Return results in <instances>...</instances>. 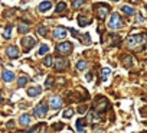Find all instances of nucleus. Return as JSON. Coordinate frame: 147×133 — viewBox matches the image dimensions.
<instances>
[{
    "mask_svg": "<svg viewBox=\"0 0 147 133\" xmlns=\"http://www.w3.org/2000/svg\"><path fill=\"white\" fill-rule=\"evenodd\" d=\"M40 124H42V123H40ZM40 124H38V126H35V127H32V129H28V130H26V133H35V132L39 129V126H40Z\"/></svg>",
    "mask_w": 147,
    "mask_h": 133,
    "instance_id": "35",
    "label": "nucleus"
},
{
    "mask_svg": "<svg viewBox=\"0 0 147 133\" xmlns=\"http://www.w3.org/2000/svg\"><path fill=\"white\" fill-rule=\"evenodd\" d=\"M19 123H20V126H29L32 123V116L30 114H22L19 117Z\"/></svg>",
    "mask_w": 147,
    "mask_h": 133,
    "instance_id": "16",
    "label": "nucleus"
},
{
    "mask_svg": "<svg viewBox=\"0 0 147 133\" xmlns=\"http://www.w3.org/2000/svg\"><path fill=\"white\" fill-rule=\"evenodd\" d=\"M77 20H78V25H80L81 28H84V26L92 23V19H91V18H87V16H84V15H80V16L77 18Z\"/></svg>",
    "mask_w": 147,
    "mask_h": 133,
    "instance_id": "13",
    "label": "nucleus"
},
{
    "mask_svg": "<svg viewBox=\"0 0 147 133\" xmlns=\"http://www.w3.org/2000/svg\"><path fill=\"white\" fill-rule=\"evenodd\" d=\"M123 65L125 66V68H131V65H133V56L131 55H124L123 56Z\"/></svg>",
    "mask_w": 147,
    "mask_h": 133,
    "instance_id": "19",
    "label": "nucleus"
},
{
    "mask_svg": "<svg viewBox=\"0 0 147 133\" xmlns=\"http://www.w3.org/2000/svg\"><path fill=\"white\" fill-rule=\"evenodd\" d=\"M33 114L36 117H45L48 114V103L46 101H40L35 109H33Z\"/></svg>",
    "mask_w": 147,
    "mask_h": 133,
    "instance_id": "6",
    "label": "nucleus"
},
{
    "mask_svg": "<svg viewBox=\"0 0 147 133\" xmlns=\"http://www.w3.org/2000/svg\"><path fill=\"white\" fill-rule=\"evenodd\" d=\"M26 93H28V96H29V97H32V98H33V97H36V96H39V94L42 93V87H40V86L29 87Z\"/></svg>",
    "mask_w": 147,
    "mask_h": 133,
    "instance_id": "12",
    "label": "nucleus"
},
{
    "mask_svg": "<svg viewBox=\"0 0 147 133\" xmlns=\"http://www.w3.org/2000/svg\"><path fill=\"white\" fill-rule=\"evenodd\" d=\"M66 33H68L66 28L58 26V28L53 29V39H63V38H66Z\"/></svg>",
    "mask_w": 147,
    "mask_h": 133,
    "instance_id": "9",
    "label": "nucleus"
},
{
    "mask_svg": "<svg viewBox=\"0 0 147 133\" xmlns=\"http://www.w3.org/2000/svg\"><path fill=\"white\" fill-rule=\"evenodd\" d=\"M81 39H82V43H84V45H90V43H91V36H90V33H84V35L81 36Z\"/></svg>",
    "mask_w": 147,
    "mask_h": 133,
    "instance_id": "27",
    "label": "nucleus"
},
{
    "mask_svg": "<svg viewBox=\"0 0 147 133\" xmlns=\"http://www.w3.org/2000/svg\"><path fill=\"white\" fill-rule=\"evenodd\" d=\"M72 43L71 42H61L56 45V52L61 55H69L72 52Z\"/></svg>",
    "mask_w": 147,
    "mask_h": 133,
    "instance_id": "5",
    "label": "nucleus"
},
{
    "mask_svg": "<svg viewBox=\"0 0 147 133\" xmlns=\"http://www.w3.org/2000/svg\"><path fill=\"white\" fill-rule=\"evenodd\" d=\"M20 43H22V46H23V49L26 51V52H29L33 46H36V43H38V41L33 38V36H25L22 41H20Z\"/></svg>",
    "mask_w": 147,
    "mask_h": 133,
    "instance_id": "7",
    "label": "nucleus"
},
{
    "mask_svg": "<svg viewBox=\"0 0 147 133\" xmlns=\"http://www.w3.org/2000/svg\"><path fill=\"white\" fill-rule=\"evenodd\" d=\"M68 29H69V32L72 33V36H74V38H78V36H80V35H78V32H77L75 29H72V28H68Z\"/></svg>",
    "mask_w": 147,
    "mask_h": 133,
    "instance_id": "36",
    "label": "nucleus"
},
{
    "mask_svg": "<svg viewBox=\"0 0 147 133\" xmlns=\"http://www.w3.org/2000/svg\"><path fill=\"white\" fill-rule=\"evenodd\" d=\"M6 55L10 58V59H16V58H19V55H20V51H19V48L18 46H7L6 48Z\"/></svg>",
    "mask_w": 147,
    "mask_h": 133,
    "instance_id": "10",
    "label": "nucleus"
},
{
    "mask_svg": "<svg viewBox=\"0 0 147 133\" xmlns=\"http://www.w3.org/2000/svg\"><path fill=\"white\" fill-rule=\"evenodd\" d=\"M30 31V26H29V23L28 22H19V25H18V32L19 33H28Z\"/></svg>",
    "mask_w": 147,
    "mask_h": 133,
    "instance_id": "15",
    "label": "nucleus"
},
{
    "mask_svg": "<svg viewBox=\"0 0 147 133\" xmlns=\"http://www.w3.org/2000/svg\"><path fill=\"white\" fill-rule=\"evenodd\" d=\"M137 22H138V23L144 22V18H143V15H138V19H137Z\"/></svg>",
    "mask_w": 147,
    "mask_h": 133,
    "instance_id": "39",
    "label": "nucleus"
},
{
    "mask_svg": "<svg viewBox=\"0 0 147 133\" xmlns=\"http://www.w3.org/2000/svg\"><path fill=\"white\" fill-rule=\"evenodd\" d=\"M85 124H87V120H85V119H78V120L75 121V127H77L78 133H82V132H84Z\"/></svg>",
    "mask_w": 147,
    "mask_h": 133,
    "instance_id": "18",
    "label": "nucleus"
},
{
    "mask_svg": "<svg viewBox=\"0 0 147 133\" xmlns=\"http://www.w3.org/2000/svg\"><path fill=\"white\" fill-rule=\"evenodd\" d=\"M65 10H66V3L65 2H59L56 5V7H55V13H62Z\"/></svg>",
    "mask_w": 147,
    "mask_h": 133,
    "instance_id": "20",
    "label": "nucleus"
},
{
    "mask_svg": "<svg viewBox=\"0 0 147 133\" xmlns=\"http://www.w3.org/2000/svg\"><path fill=\"white\" fill-rule=\"evenodd\" d=\"M84 3H85V0H74V2H72V6L75 7V9H78V7H81Z\"/></svg>",
    "mask_w": 147,
    "mask_h": 133,
    "instance_id": "32",
    "label": "nucleus"
},
{
    "mask_svg": "<svg viewBox=\"0 0 147 133\" xmlns=\"http://www.w3.org/2000/svg\"><path fill=\"white\" fill-rule=\"evenodd\" d=\"M74 113H75V110L69 107V109L63 110V113H62V117H63V119H71V117L74 116Z\"/></svg>",
    "mask_w": 147,
    "mask_h": 133,
    "instance_id": "22",
    "label": "nucleus"
},
{
    "mask_svg": "<svg viewBox=\"0 0 147 133\" xmlns=\"http://www.w3.org/2000/svg\"><path fill=\"white\" fill-rule=\"evenodd\" d=\"M121 12H123V13H125V15H130V16L136 13L134 7H131V6H121Z\"/></svg>",
    "mask_w": 147,
    "mask_h": 133,
    "instance_id": "21",
    "label": "nucleus"
},
{
    "mask_svg": "<svg viewBox=\"0 0 147 133\" xmlns=\"http://www.w3.org/2000/svg\"><path fill=\"white\" fill-rule=\"evenodd\" d=\"M28 81H29V78L26 75H20L19 80H18V84H19V87H25L28 84Z\"/></svg>",
    "mask_w": 147,
    "mask_h": 133,
    "instance_id": "24",
    "label": "nucleus"
},
{
    "mask_svg": "<svg viewBox=\"0 0 147 133\" xmlns=\"http://www.w3.org/2000/svg\"><path fill=\"white\" fill-rule=\"evenodd\" d=\"M68 65H69L68 59H65V58H62V56L55 58V71H56V73H62L63 70L68 68Z\"/></svg>",
    "mask_w": 147,
    "mask_h": 133,
    "instance_id": "8",
    "label": "nucleus"
},
{
    "mask_svg": "<svg viewBox=\"0 0 147 133\" xmlns=\"http://www.w3.org/2000/svg\"><path fill=\"white\" fill-rule=\"evenodd\" d=\"M7 127H10V129H12V127H13V123H12V121H9V123H7Z\"/></svg>",
    "mask_w": 147,
    "mask_h": 133,
    "instance_id": "40",
    "label": "nucleus"
},
{
    "mask_svg": "<svg viewBox=\"0 0 147 133\" xmlns=\"http://www.w3.org/2000/svg\"><path fill=\"white\" fill-rule=\"evenodd\" d=\"M51 7H52V3H51V2H42V3L38 6V10H39L40 13H45V12H48Z\"/></svg>",
    "mask_w": 147,
    "mask_h": 133,
    "instance_id": "17",
    "label": "nucleus"
},
{
    "mask_svg": "<svg viewBox=\"0 0 147 133\" xmlns=\"http://www.w3.org/2000/svg\"><path fill=\"white\" fill-rule=\"evenodd\" d=\"M123 25H124V20L120 18V15L118 13H113L111 18H110V22H108V28L110 29H120Z\"/></svg>",
    "mask_w": 147,
    "mask_h": 133,
    "instance_id": "3",
    "label": "nucleus"
},
{
    "mask_svg": "<svg viewBox=\"0 0 147 133\" xmlns=\"http://www.w3.org/2000/svg\"><path fill=\"white\" fill-rule=\"evenodd\" d=\"M113 2H120V0H113Z\"/></svg>",
    "mask_w": 147,
    "mask_h": 133,
    "instance_id": "42",
    "label": "nucleus"
},
{
    "mask_svg": "<svg viewBox=\"0 0 147 133\" xmlns=\"http://www.w3.org/2000/svg\"><path fill=\"white\" fill-rule=\"evenodd\" d=\"M48 51H49V46H48V45H40L38 55H39V56H43L45 54H48Z\"/></svg>",
    "mask_w": 147,
    "mask_h": 133,
    "instance_id": "26",
    "label": "nucleus"
},
{
    "mask_svg": "<svg viewBox=\"0 0 147 133\" xmlns=\"http://www.w3.org/2000/svg\"><path fill=\"white\" fill-rule=\"evenodd\" d=\"M2 78L5 83H12L15 80V74L13 71H9V70H3V74H2Z\"/></svg>",
    "mask_w": 147,
    "mask_h": 133,
    "instance_id": "14",
    "label": "nucleus"
},
{
    "mask_svg": "<svg viewBox=\"0 0 147 133\" xmlns=\"http://www.w3.org/2000/svg\"><path fill=\"white\" fill-rule=\"evenodd\" d=\"M144 39H146V33H144V32H143V33H138V35H133V36H130V38L127 39V45H128L130 48H134V46L143 43Z\"/></svg>",
    "mask_w": 147,
    "mask_h": 133,
    "instance_id": "4",
    "label": "nucleus"
},
{
    "mask_svg": "<svg viewBox=\"0 0 147 133\" xmlns=\"http://www.w3.org/2000/svg\"><path fill=\"white\" fill-rule=\"evenodd\" d=\"M2 101H3V98H2V96H0V104H2Z\"/></svg>",
    "mask_w": 147,
    "mask_h": 133,
    "instance_id": "41",
    "label": "nucleus"
},
{
    "mask_svg": "<svg viewBox=\"0 0 147 133\" xmlns=\"http://www.w3.org/2000/svg\"><path fill=\"white\" fill-rule=\"evenodd\" d=\"M10 36H12V26L9 25V26H6L5 31H3V38H5V39H9Z\"/></svg>",
    "mask_w": 147,
    "mask_h": 133,
    "instance_id": "25",
    "label": "nucleus"
},
{
    "mask_svg": "<svg viewBox=\"0 0 147 133\" xmlns=\"http://www.w3.org/2000/svg\"><path fill=\"white\" fill-rule=\"evenodd\" d=\"M110 107V103L108 100L104 97V96H97L94 98V103H92V111L95 114H101V113H105Z\"/></svg>",
    "mask_w": 147,
    "mask_h": 133,
    "instance_id": "1",
    "label": "nucleus"
},
{
    "mask_svg": "<svg viewBox=\"0 0 147 133\" xmlns=\"http://www.w3.org/2000/svg\"><path fill=\"white\" fill-rule=\"evenodd\" d=\"M55 83V78L52 77V75H49L48 78H46V83H45V87L46 88H52V84Z\"/></svg>",
    "mask_w": 147,
    "mask_h": 133,
    "instance_id": "28",
    "label": "nucleus"
},
{
    "mask_svg": "<svg viewBox=\"0 0 147 133\" xmlns=\"http://www.w3.org/2000/svg\"><path fill=\"white\" fill-rule=\"evenodd\" d=\"M78 111H80V113H82V114H84V113H85V111H87V107H85V106H81V107H80V109H78Z\"/></svg>",
    "mask_w": 147,
    "mask_h": 133,
    "instance_id": "37",
    "label": "nucleus"
},
{
    "mask_svg": "<svg viewBox=\"0 0 147 133\" xmlns=\"http://www.w3.org/2000/svg\"><path fill=\"white\" fill-rule=\"evenodd\" d=\"M87 66H88V62H87V61H78V62H77V70H78V71L87 70Z\"/></svg>",
    "mask_w": 147,
    "mask_h": 133,
    "instance_id": "23",
    "label": "nucleus"
},
{
    "mask_svg": "<svg viewBox=\"0 0 147 133\" xmlns=\"http://www.w3.org/2000/svg\"><path fill=\"white\" fill-rule=\"evenodd\" d=\"M62 127H63V124H62V123H56V124H52V129H53L55 132H59V130H61Z\"/></svg>",
    "mask_w": 147,
    "mask_h": 133,
    "instance_id": "33",
    "label": "nucleus"
},
{
    "mask_svg": "<svg viewBox=\"0 0 147 133\" xmlns=\"http://www.w3.org/2000/svg\"><path fill=\"white\" fill-rule=\"evenodd\" d=\"M110 74H111V70H110V68H102V71H101V75H102V80H107Z\"/></svg>",
    "mask_w": 147,
    "mask_h": 133,
    "instance_id": "31",
    "label": "nucleus"
},
{
    "mask_svg": "<svg viewBox=\"0 0 147 133\" xmlns=\"http://www.w3.org/2000/svg\"><path fill=\"white\" fill-rule=\"evenodd\" d=\"M39 129H40V130H39L38 133H46V132H45V124H40V127H39Z\"/></svg>",
    "mask_w": 147,
    "mask_h": 133,
    "instance_id": "38",
    "label": "nucleus"
},
{
    "mask_svg": "<svg viewBox=\"0 0 147 133\" xmlns=\"http://www.w3.org/2000/svg\"><path fill=\"white\" fill-rule=\"evenodd\" d=\"M51 107H52V110H59L61 107H62V98L61 97H58V96H53V97H51Z\"/></svg>",
    "mask_w": 147,
    "mask_h": 133,
    "instance_id": "11",
    "label": "nucleus"
},
{
    "mask_svg": "<svg viewBox=\"0 0 147 133\" xmlns=\"http://www.w3.org/2000/svg\"><path fill=\"white\" fill-rule=\"evenodd\" d=\"M85 80H87V81H90V83H91V81L94 80V75H92V73H91V71L85 74Z\"/></svg>",
    "mask_w": 147,
    "mask_h": 133,
    "instance_id": "34",
    "label": "nucleus"
},
{
    "mask_svg": "<svg viewBox=\"0 0 147 133\" xmlns=\"http://www.w3.org/2000/svg\"><path fill=\"white\" fill-rule=\"evenodd\" d=\"M38 33H39L40 36H46V35H48V29H46L45 26H42V25H40V26L38 28Z\"/></svg>",
    "mask_w": 147,
    "mask_h": 133,
    "instance_id": "29",
    "label": "nucleus"
},
{
    "mask_svg": "<svg viewBox=\"0 0 147 133\" xmlns=\"http://www.w3.org/2000/svg\"><path fill=\"white\" fill-rule=\"evenodd\" d=\"M94 9H95L97 18H98L100 20H104V19L108 16V13H110V6H108L107 3H97Z\"/></svg>",
    "mask_w": 147,
    "mask_h": 133,
    "instance_id": "2",
    "label": "nucleus"
},
{
    "mask_svg": "<svg viewBox=\"0 0 147 133\" xmlns=\"http://www.w3.org/2000/svg\"><path fill=\"white\" fill-rule=\"evenodd\" d=\"M52 62H53V58H52L51 55H48V56L43 59V65H45V66H51Z\"/></svg>",
    "mask_w": 147,
    "mask_h": 133,
    "instance_id": "30",
    "label": "nucleus"
}]
</instances>
